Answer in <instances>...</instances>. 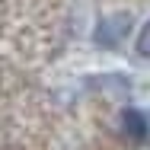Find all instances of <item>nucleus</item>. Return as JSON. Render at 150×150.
Masks as SVG:
<instances>
[{
    "label": "nucleus",
    "mask_w": 150,
    "mask_h": 150,
    "mask_svg": "<svg viewBox=\"0 0 150 150\" xmlns=\"http://www.w3.org/2000/svg\"><path fill=\"white\" fill-rule=\"evenodd\" d=\"M128 32H131V16L128 13H112V16H105L99 26H96V45L99 48H118L121 42L128 38Z\"/></svg>",
    "instance_id": "nucleus-1"
},
{
    "label": "nucleus",
    "mask_w": 150,
    "mask_h": 150,
    "mask_svg": "<svg viewBox=\"0 0 150 150\" xmlns=\"http://www.w3.org/2000/svg\"><path fill=\"white\" fill-rule=\"evenodd\" d=\"M121 125H125V134H128L131 141H144V137L150 134L147 118H144L141 112H134V109H128V112L121 115Z\"/></svg>",
    "instance_id": "nucleus-2"
},
{
    "label": "nucleus",
    "mask_w": 150,
    "mask_h": 150,
    "mask_svg": "<svg viewBox=\"0 0 150 150\" xmlns=\"http://www.w3.org/2000/svg\"><path fill=\"white\" fill-rule=\"evenodd\" d=\"M137 51H141L144 58H150V23L141 29V35H137Z\"/></svg>",
    "instance_id": "nucleus-3"
}]
</instances>
